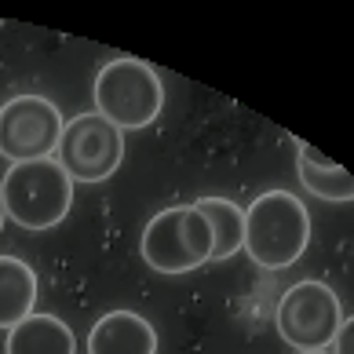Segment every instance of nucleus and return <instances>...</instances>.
Returning a JSON list of instances; mask_svg holds the SVG:
<instances>
[{
  "mask_svg": "<svg viewBox=\"0 0 354 354\" xmlns=\"http://www.w3.org/2000/svg\"><path fill=\"white\" fill-rule=\"evenodd\" d=\"M310 245V212L292 190H263L245 208V252L263 270L292 267Z\"/></svg>",
  "mask_w": 354,
  "mask_h": 354,
  "instance_id": "1",
  "label": "nucleus"
},
{
  "mask_svg": "<svg viewBox=\"0 0 354 354\" xmlns=\"http://www.w3.org/2000/svg\"><path fill=\"white\" fill-rule=\"evenodd\" d=\"M91 99H95V113L106 117L117 132H142L161 117L165 84L150 62L117 55L95 73Z\"/></svg>",
  "mask_w": 354,
  "mask_h": 354,
  "instance_id": "2",
  "label": "nucleus"
},
{
  "mask_svg": "<svg viewBox=\"0 0 354 354\" xmlns=\"http://www.w3.org/2000/svg\"><path fill=\"white\" fill-rule=\"evenodd\" d=\"M4 216L22 230H51L73 208V179L59 168L55 157L11 165L0 179Z\"/></svg>",
  "mask_w": 354,
  "mask_h": 354,
  "instance_id": "3",
  "label": "nucleus"
},
{
  "mask_svg": "<svg viewBox=\"0 0 354 354\" xmlns=\"http://www.w3.org/2000/svg\"><path fill=\"white\" fill-rule=\"evenodd\" d=\"M139 256L147 259L150 270L168 274V278L194 274L212 259V230H208L205 216L194 205L161 208L142 227Z\"/></svg>",
  "mask_w": 354,
  "mask_h": 354,
  "instance_id": "4",
  "label": "nucleus"
},
{
  "mask_svg": "<svg viewBox=\"0 0 354 354\" xmlns=\"http://www.w3.org/2000/svg\"><path fill=\"white\" fill-rule=\"evenodd\" d=\"M274 325L285 344H292L296 351H329L344 325V304L333 292V285L307 278L281 292Z\"/></svg>",
  "mask_w": 354,
  "mask_h": 354,
  "instance_id": "5",
  "label": "nucleus"
},
{
  "mask_svg": "<svg viewBox=\"0 0 354 354\" xmlns=\"http://www.w3.org/2000/svg\"><path fill=\"white\" fill-rule=\"evenodd\" d=\"M55 161L73 179V187L77 183H88V187L106 183L124 161V132H117L95 110L77 113L62 124Z\"/></svg>",
  "mask_w": 354,
  "mask_h": 354,
  "instance_id": "6",
  "label": "nucleus"
},
{
  "mask_svg": "<svg viewBox=\"0 0 354 354\" xmlns=\"http://www.w3.org/2000/svg\"><path fill=\"white\" fill-rule=\"evenodd\" d=\"M62 110L44 95H15L0 106V157L11 165L55 157L62 136Z\"/></svg>",
  "mask_w": 354,
  "mask_h": 354,
  "instance_id": "7",
  "label": "nucleus"
},
{
  "mask_svg": "<svg viewBox=\"0 0 354 354\" xmlns=\"http://www.w3.org/2000/svg\"><path fill=\"white\" fill-rule=\"evenodd\" d=\"M88 354H157V329L136 310H106L88 333Z\"/></svg>",
  "mask_w": 354,
  "mask_h": 354,
  "instance_id": "8",
  "label": "nucleus"
},
{
  "mask_svg": "<svg viewBox=\"0 0 354 354\" xmlns=\"http://www.w3.org/2000/svg\"><path fill=\"white\" fill-rule=\"evenodd\" d=\"M4 354H77V336L59 314H30L4 339Z\"/></svg>",
  "mask_w": 354,
  "mask_h": 354,
  "instance_id": "9",
  "label": "nucleus"
},
{
  "mask_svg": "<svg viewBox=\"0 0 354 354\" xmlns=\"http://www.w3.org/2000/svg\"><path fill=\"white\" fill-rule=\"evenodd\" d=\"M37 307V274L19 256H0V333H11Z\"/></svg>",
  "mask_w": 354,
  "mask_h": 354,
  "instance_id": "10",
  "label": "nucleus"
},
{
  "mask_svg": "<svg viewBox=\"0 0 354 354\" xmlns=\"http://www.w3.org/2000/svg\"><path fill=\"white\" fill-rule=\"evenodd\" d=\"M296 176L299 183L322 201H354V176L344 172L336 161L322 157L310 142L296 139Z\"/></svg>",
  "mask_w": 354,
  "mask_h": 354,
  "instance_id": "11",
  "label": "nucleus"
},
{
  "mask_svg": "<svg viewBox=\"0 0 354 354\" xmlns=\"http://www.w3.org/2000/svg\"><path fill=\"white\" fill-rule=\"evenodd\" d=\"M194 208L205 216L208 230H212V259L208 263H223V259L245 252V208L234 205L230 198H198Z\"/></svg>",
  "mask_w": 354,
  "mask_h": 354,
  "instance_id": "12",
  "label": "nucleus"
},
{
  "mask_svg": "<svg viewBox=\"0 0 354 354\" xmlns=\"http://www.w3.org/2000/svg\"><path fill=\"white\" fill-rule=\"evenodd\" d=\"M333 354H354V314L344 318V325H339V333L333 339Z\"/></svg>",
  "mask_w": 354,
  "mask_h": 354,
  "instance_id": "13",
  "label": "nucleus"
},
{
  "mask_svg": "<svg viewBox=\"0 0 354 354\" xmlns=\"http://www.w3.org/2000/svg\"><path fill=\"white\" fill-rule=\"evenodd\" d=\"M4 223H8V216H4V201H0V230H4Z\"/></svg>",
  "mask_w": 354,
  "mask_h": 354,
  "instance_id": "14",
  "label": "nucleus"
},
{
  "mask_svg": "<svg viewBox=\"0 0 354 354\" xmlns=\"http://www.w3.org/2000/svg\"><path fill=\"white\" fill-rule=\"evenodd\" d=\"M296 354H333V351H296Z\"/></svg>",
  "mask_w": 354,
  "mask_h": 354,
  "instance_id": "15",
  "label": "nucleus"
}]
</instances>
